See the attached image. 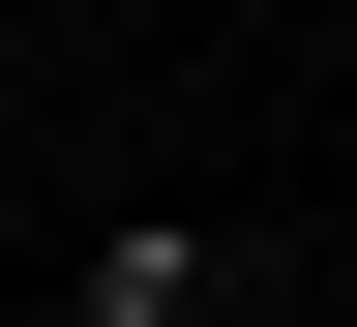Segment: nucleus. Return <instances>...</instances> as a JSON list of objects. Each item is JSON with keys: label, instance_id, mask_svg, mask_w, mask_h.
<instances>
[{"label": "nucleus", "instance_id": "obj_1", "mask_svg": "<svg viewBox=\"0 0 357 327\" xmlns=\"http://www.w3.org/2000/svg\"><path fill=\"white\" fill-rule=\"evenodd\" d=\"M238 298H268V238H208V208H119V238H89L30 327H238Z\"/></svg>", "mask_w": 357, "mask_h": 327}]
</instances>
